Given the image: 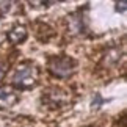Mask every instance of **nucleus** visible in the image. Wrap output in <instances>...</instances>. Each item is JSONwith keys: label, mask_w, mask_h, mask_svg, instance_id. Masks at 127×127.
Returning a JSON list of instances; mask_svg holds the SVG:
<instances>
[{"label": "nucleus", "mask_w": 127, "mask_h": 127, "mask_svg": "<svg viewBox=\"0 0 127 127\" xmlns=\"http://www.w3.org/2000/svg\"><path fill=\"white\" fill-rule=\"evenodd\" d=\"M3 74H5V69H3V66L0 64V79H2V77H3Z\"/></svg>", "instance_id": "5"}, {"label": "nucleus", "mask_w": 127, "mask_h": 127, "mask_svg": "<svg viewBox=\"0 0 127 127\" xmlns=\"http://www.w3.org/2000/svg\"><path fill=\"white\" fill-rule=\"evenodd\" d=\"M25 36H27V32H25V28H24V27H16L14 30H11V32L8 33L9 41L14 42V44L21 42L22 39H25Z\"/></svg>", "instance_id": "3"}, {"label": "nucleus", "mask_w": 127, "mask_h": 127, "mask_svg": "<svg viewBox=\"0 0 127 127\" xmlns=\"http://www.w3.org/2000/svg\"><path fill=\"white\" fill-rule=\"evenodd\" d=\"M49 69L58 77H67L74 72V61L69 57H57L50 60Z\"/></svg>", "instance_id": "2"}, {"label": "nucleus", "mask_w": 127, "mask_h": 127, "mask_svg": "<svg viewBox=\"0 0 127 127\" xmlns=\"http://www.w3.org/2000/svg\"><path fill=\"white\" fill-rule=\"evenodd\" d=\"M16 99H17V96L11 88H6V86L0 88V100L6 102V104H13Z\"/></svg>", "instance_id": "4"}, {"label": "nucleus", "mask_w": 127, "mask_h": 127, "mask_svg": "<svg viewBox=\"0 0 127 127\" xmlns=\"http://www.w3.org/2000/svg\"><path fill=\"white\" fill-rule=\"evenodd\" d=\"M38 69L32 63H22L17 66L16 74L13 77V83L19 88H32L36 85Z\"/></svg>", "instance_id": "1"}]
</instances>
